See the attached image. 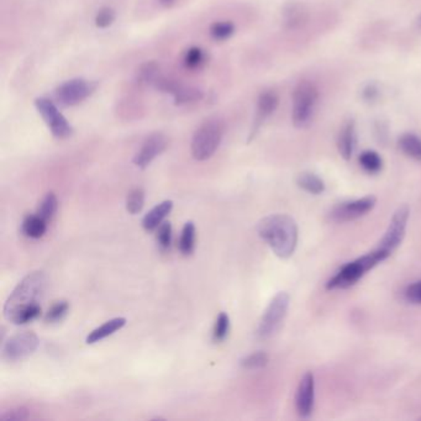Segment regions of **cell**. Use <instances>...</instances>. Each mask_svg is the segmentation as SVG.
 <instances>
[{"instance_id":"37","label":"cell","mask_w":421,"mask_h":421,"mask_svg":"<svg viewBox=\"0 0 421 421\" xmlns=\"http://www.w3.org/2000/svg\"><path fill=\"white\" fill-rule=\"evenodd\" d=\"M419 24H420V25H421V17H420V18H419Z\"/></svg>"},{"instance_id":"20","label":"cell","mask_w":421,"mask_h":421,"mask_svg":"<svg viewBox=\"0 0 421 421\" xmlns=\"http://www.w3.org/2000/svg\"><path fill=\"white\" fill-rule=\"evenodd\" d=\"M196 225L193 224V221L185 223V225L182 229L178 243L179 251L185 256L193 254V251L196 248Z\"/></svg>"},{"instance_id":"25","label":"cell","mask_w":421,"mask_h":421,"mask_svg":"<svg viewBox=\"0 0 421 421\" xmlns=\"http://www.w3.org/2000/svg\"><path fill=\"white\" fill-rule=\"evenodd\" d=\"M235 32V25L230 21H216L210 26V36L215 41L229 40Z\"/></svg>"},{"instance_id":"15","label":"cell","mask_w":421,"mask_h":421,"mask_svg":"<svg viewBox=\"0 0 421 421\" xmlns=\"http://www.w3.org/2000/svg\"><path fill=\"white\" fill-rule=\"evenodd\" d=\"M172 209H174L172 200H165V202L157 204L156 207L151 209L142 219V226H144V230H156L157 227L163 223V220L167 218L168 214L172 212Z\"/></svg>"},{"instance_id":"21","label":"cell","mask_w":421,"mask_h":421,"mask_svg":"<svg viewBox=\"0 0 421 421\" xmlns=\"http://www.w3.org/2000/svg\"><path fill=\"white\" fill-rule=\"evenodd\" d=\"M359 165L367 174H375L381 172L382 167H383V160L375 151L367 150L361 153Z\"/></svg>"},{"instance_id":"7","label":"cell","mask_w":421,"mask_h":421,"mask_svg":"<svg viewBox=\"0 0 421 421\" xmlns=\"http://www.w3.org/2000/svg\"><path fill=\"white\" fill-rule=\"evenodd\" d=\"M35 106L56 139H68L73 135V127L67 122V119L51 99L45 97L37 98L35 100Z\"/></svg>"},{"instance_id":"13","label":"cell","mask_w":421,"mask_h":421,"mask_svg":"<svg viewBox=\"0 0 421 421\" xmlns=\"http://www.w3.org/2000/svg\"><path fill=\"white\" fill-rule=\"evenodd\" d=\"M278 104H279V98H278L277 93L273 92V91H265V92L261 93L260 97L257 99L256 118H254V127H252L250 140L254 139L256 133H259L261 127L263 125V122L276 111Z\"/></svg>"},{"instance_id":"30","label":"cell","mask_w":421,"mask_h":421,"mask_svg":"<svg viewBox=\"0 0 421 421\" xmlns=\"http://www.w3.org/2000/svg\"><path fill=\"white\" fill-rule=\"evenodd\" d=\"M205 62V53L199 47H191L185 55V67L194 70Z\"/></svg>"},{"instance_id":"34","label":"cell","mask_w":421,"mask_h":421,"mask_svg":"<svg viewBox=\"0 0 421 421\" xmlns=\"http://www.w3.org/2000/svg\"><path fill=\"white\" fill-rule=\"evenodd\" d=\"M26 419H29V411L23 406L6 411L0 416V420L3 421H24Z\"/></svg>"},{"instance_id":"23","label":"cell","mask_w":421,"mask_h":421,"mask_svg":"<svg viewBox=\"0 0 421 421\" xmlns=\"http://www.w3.org/2000/svg\"><path fill=\"white\" fill-rule=\"evenodd\" d=\"M174 98L176 105L189 104L200 100L203 98V92L198 88L185 87L180 84L174 93Z\"/></svg>"},{"instance_id":"27","label":"cell","mask_w":421,"mask_h":421,"mask_svg":"<svg viewBox=\"0 0 421 421\" xmlns=\"http://www.w3.org/2000/svg\"><path fill=\"white\" fill-rule=\"evenodd\" d=\"M268 359H270L268 355L265 352H254V353H251V355H248V356L241 359V366L243 368L248 369V371H256V369L265 367L268 364Z\"/></svg>"},{"instance_id":"28","label":"cell","mask_w":421,"mask_h":421,"mask_svg":"<svg viewBox=\"0 0 421 421\" xmlns=\"http://www.w3.org/2000/svg\"><path fill=\"white\" fill-rule=\"evenodd\" d=\"M144 204V191L142 188H135L127 198V210L133 215L139 214Z\"/></svg>"},{"instance_id":"33","label":"cell","mask_w":421,"mask_h":421,"mask_svg":"<svg viewBox=\"0 0 421 421\" xmlns=\"http://www.w3.org/2000/svg\"><path fill=\"white\" fill-rule=\"evenodd\" d=\"M404 298L408 303L421 306V281L408 286L404 292Z\"/></svg>"},{"instance_id":"8","label":"cell","mask_w":421,"mask_h":421,"mask_svg":"<svg viewBox=\"0 0 421 421\" xmlns=\"http://www.w3.org/2000/svg\"><path fill=\"white\" fill-rule=\"evenodd\" d=\"M97 89L95 82L75 78L64 82L55 91V98L64 106H75L89 98Z\"/></svg>"},{"instance_id":"2","label":"cell","mask_w":421,"mask_h":421,"mask_svg":"<svg viewBox=\"0 0 421 421\" xmlns=\"http://www.w3.org/2000/svg\"><path fill=\"white\" fill-rule=\"evenodd\" d=\"M257 232L279 259H289L298 243V226L286 214H273L261 220Z\"/></svg>"},{"instance_id":"14","label":"cell","mask_w":421,"mask_h":421,"mask_svg":"<svg viewBox=\"0 0 421 421\" xmlns=\"http://www.w3.org/2000/svg\"><path fill=\"white\" fill-rule=\"evenodd\" d=\"M356 147V125L355 122L350 119L344 122L341 127L339 138H337V150L344 160L348 161L353 155Z\"/></svg>"},{"instance_id":"19","label":"cell","mask_w":421,"mask_h":421,"mask_svg":"<svg viewBox=\"0 0 421 421\" xmlns=\"http://www.w3.org/2000/svg\"><path fill=\"white\" fill-rule=\"evenodd\" d=\"M297 185L303 191H308L314 196H319L325 191V183L323 179L312 172H303L297 178Z\"/></svg>"},{"instance_id":"6","label":"cell","mask_w":421,"mask_h":421,"mask_svg":"<svg viewBox=\"0 0 421 421\" xmlns=\"http://www.w3.org/2000/svg\"><path fill=\"white\" fill-rule=\"evenodd\" d=\"M39 337L32 331H21L12 335L3 344L1 358L6 362H19L24 358L29 357L39 347Z\"/></svg>"},{"instance_id":"10","label":"cell","mask_w":421,"mask_h":421,"mask_svg":"<svg viewBox=\"0 0 421 421\" xmlns=\"http://www.w3.org/2000/svg\"><path fill=\"white\" fill-rule=\"evenodd\" d=\"M375 203L377 199L373 196H364L356 200L341 203L331 210L330 218L336 223L353 221L372 212L375 207Z\"/></svg>"},{"instance_id":"18","label":"cell","mask_w":421,"mask_h":421,"mask_svg":"<svg viewBox=\"0 0 421 421\" xmlns=\"http://www.w3.org/2000/svg\"><path fill=\"white\" fill-rule=\"evenodd\" d=\"M399 149L406 156L421 162V139L415 133H403L398 141Z\"/></svg>"},{"instance_id":"11","label":"cell","mask_w":421,"mask_h":421,"mask_svg":"<svg viewBox=\"0 0 421 421\" xmlns=\"http://www.w3.org/2000/svg\"><path fill=\"white\" fill-rule=\"evenodd\" d=\"M168 140L162 133H155L144 140L136 156L133 157L135 166L144 169L152 161L160 156L167 149Z\"/></svg>"},{"instance_id":"9","label":"cell","mask_w":421,"mask_h":421,"mask_svg":"<svg viewBox=\"0 0 421 421\" xmlns=\"http://www.w3.org/2000/svg\"><path fill=\"white\" fill-rule=\"evenodd\" d=\"M410 209L408 205H402L397 209L393 215L389 226L380 241V247L386 250V252L392 254L403 243L406 225L409 220Z\"/></svg>"},{"instance_id":"32","label":"cell","mask_w":421,"mask_h":421,"mask_svg":"<svg viewBox=\"0 0 421 421\" xmlns=\"http://www.w3.org/2000/svg\"><path fill=\"white\" fill-rule=\"evenodd\" d=\"M115 21V12L111 8H102L95 17V26L99 29H106Z\"/></svg>"},{"instance_id":"3","label":"cell","mask_w":421,"mask_h":421,"mask_svg":"<svg viewBox=\"0 0 421 421\" xmlns=\"http://www.w3.org/2000/svg\"><path fill=\"white\" fill-rule=\"evenodd\" d=\"M224 124L209 119L196 129L191 139V155L196 161H207L219 149L224 136Z\"/></svg>"},{"instance_id":"17","label":"cell","mask_w":421,"mask_h":421,"mask_svg":"<svg viewBox=\"0 0 421 421\" xmlns=\"http://www.w3.org/2000/svg\"><path fill=\"white\" fill-rule=\"evenodd\" d=\"M24 235L30 238H40L45 235L47 230V221L42 219L37 214L25 216L21 225Z\"/></svg>"},{"instance_id":"31","label":"cell","mask_w":421,"mask_h":421,"mask_svg":"<svg viewBox=\"0 0 421 421\" xmlns=\"http://www.w3.org/2000/svg\"><path fill=\"white\" fill-rule=\"evenodd\" d=\"M157 243L161 250H168L172 243V225L168 221H163L157 227Z\"/></svg>"},{"instance_id":"26","label":"cell","mask_w":421,"mask_h":421,"mask_svg":"<svg viewBox=\"0 0 421 421\" xmlns=\"http://www.w3.org/2000/svg\"><path fill=\"white\" fill-rule=\"evenodd\" d=\"M229 333H230V317L226 312H220L214 325L213 340L215 342H221L225 340Z\"/></svg>"},{"instance_id":"35","label":"cell","mask_w":421,"mask_h":421,"mask_svg":"<svg viewBox=\"0 0 421 421\" xmlns=\"http://www.w3.org/2000/svg\"><path fill=\"white\" fill-rule=\"evenodd\" d=\"M362 97L366 102H375L380 97V89L373 83H369L364 88Z\"/></svg>"},{"instance_id":"29","label":"cell","mask_w":421,"mask_h":421,"mask_svg":"<svg viewBox=\"0 0 421 421\" xmlns=\"http://www.w3.org/2000/svg\"><path fill=\"white\" fill-rule=\"evenodd\" d=\"M68 310H70V304L66 300L56 301L46 312L45 321L48 324L58 323L67 315Z\"/></svg>"},{"instance_id":"4","label":"cell","mask_w":421,"mask_h":421,"mask_svg":"<svg viewBox=\"0 0 421 421\" xmlns=\"http://www.w3.org/2000/svg\"><path fill=\"white\" fill-rule=\"evenodd\" d=\"M319 99V89L310 81H301L293 92L292 120L295 127H304L312 120Z\"/></svg>"},{"instance_id":"1","label":"cell","mask_w":421,"mask_h":421,"mask_svg":"<svg viewBox=\"0 0 421 421\" xmlns=\"http://www.w3.org/2000/svg\"><path fill=\"white\" fill-rule=\"evenodd\" d=\"M47 278L41 271L31 272L6 301L4 317L15 325L31 323L41 315V301L46 292Z\"/></svg>"},{"instance_id":"5","label":"cell","mask_w":421,"mask_h":421,"mask_svg":"<svg viewBox=\"0 0 421 421\" xmlns=\"http://www.w3.org/2000/svg\"><path fill=\"white\" fill-rule=\"evenodd\" d=\"M289 295L286 292H279L273 297L270 301L263 315L261 317L259 328H257V336L265 340L270 339L277 333L279 328L282 326L284 319L287 317L289 308Z\"/></svg>"},{"instance_id":"24","label":"cell","mask_w":421,"mask_h":421,"mask_svg":"<svg viewBox=\"0 0 421 421\" xmlns=\"http://www.w3.org/2000/svg\"><path fill=\"white\" fill-rule=\"evenodd\" d=\"M58 202L57 196L51 193H47L46 196H44V199L41 200L40 205L37 208V215L41 216L42 219L48 220L53 219L55 214L57 212Z\"/></svg>"},{"instance_id":"16","label":"cell","mask_w":421,"mask_h":421,"mask_svg":"<svg viewBox=\"0 0 421 421\" xmlns=\"http://www.w3.org/2000/svg\"><path fill=\"white\" fill-rule=\"evenodd\" d=\"M127 324L125 317H114L110 319L109 321L100 325L97 329L93 330L91 334L88 335L87 342L88 345H93L95 342L103 340L105 337H109L113 334H115L116 331L122 329Z\"/></svg>"},{"instance_id":"36","label":"cell","mask_w":421,"mask_h":421,"mask_svg":"<svg viewBox=\"0 0 421 421\" xmlns=\"http://www.w3.org/2000/svg\"><path fill=\"white\" fill-rule=\"evenodd\" d=\"M174 0H161L162 6H171L174 4Z\"/></svg>"},{"instance_id":"12","label":"cell","mask_w":421,"mask_h":421,"mask_svg":"<svg viewBox=\"0 0 421 421\" xmlns=\"http://www.w3.org/2000/svg\"><path fill=\"white\" fill-rule=\"evenodd\" d=\"M315 400V381L312 372H306L301 377L295 394V408L301 418H309L314 410Z\"/></svg>"},{"instance_id":"22","label":"cell","mask_w":421,"mask_h":421,"mask_svg":"<svg viewBox=\"0 0 421 421\" xmlns=\"http://www.w3.org/2000/svg\"><path fill=\"white\" fill-rule=\"evenodd\" d=\"M162 75L160 73V66L151 61L146 64H141L139 68V81L144 84L153 87L156 84V82L161 78Z\"/></svg>"}]
</instances>
